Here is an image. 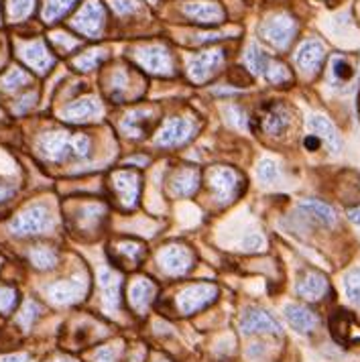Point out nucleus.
<instances>
[{
	"label": "nucleus",
	"instance_id": "nucleus-1",
	"mask_svg": "<svg viewBox=\"0 0 360 362\" xmlns=\"http://www.w3.org/2000/svg\"><path fill=\"white\" fill-rule=\"evenodd\" d=\"M39 153L53 163H64L67 159H86L92 153V141L86 134H71L66 131L45 132L39 143Z\"/></svg>",
	"mask_w": 360,
	"mask_h": 362
},
{
	"label": "nucleus",
	"instance_id": "nucleus-2",
	"mask_svg": "<svg viewBox=\"0 0 360 362\" xmlns=\"http://www.w3.org/2000/svg\"><path fill=\"white\" fill-rule=\"evenodd\" d=\"M53 226V218L47 206L43 204H33L29 208H25L21 214L8 224V230L15 236H37V234H45Z\"/></svg>",
	"mask_w": 360,
	"mask_h": 362
},
{
	"label": "nucleus",
	"instance_id": "nucleus-3",
	"mask_svg": "<svg viewBox=\"0 0 360 362\" xmlns=\"http://www.w3.org/2000/svg\"><path fill=\"white\" fill-rule=\"evenodd\" d=\"M218 297V287L214 283H196L181 289L175 297V310L180 315H194L212 305Z\"/></svg>",
	"mask_w": 360,
	"mask_h": 362
},
{
	"label": "nucleus",
	"instance_id": "nucleus-4",
	"mask_svg": "<svg viewBox=\"0 0 360 362\" xmlns=\"http://www.w3.org/2000/svg\"><path fill=\"white\" fill-rule=\"evenodd\" d=\"M208 185L212 189L214 198L220 204H230L232 199H236L243 194L245 180L240 177L238 171H234L230 167H216L208 175Z\"/></svg>",
	"mask_w": 360,
	"mask_h": 362
},
{
	"label": "nucleus",
	"instance_id": "nucleus-5",
	"mask_svg": "<svg viewBox=\"0 0 360 362\" xmlns=\"http://www.w3.org/2000/svg\"><path fill=\"white\" fill-rule=\"evenodd\" d=\"M157 263L167 275L181 277V275H185V273H190L194 269L196 257H194L192 248L183 247V245H167V247L159 250Z\"/></svg>",
	"mask_w": 360,
	"mask_h": 362
},
{
	"label": "nucleus",
	"instance_id": "nucleus-6",
	"mask_svg": "<svg viewBox=\"0 0 360 362\" xmlns=\"http://www.w3.org/2000/svg\"><path fill=\"white\" fill-rule=\"evenodd\" d=\"M90 289V281L83 273H78L74 277L64 281H57L50 285L45 291H47V297L51 299V303L55 305H71V303H78L80 299H83V296L88 293Z\"/></svg>",
	"mask_w": 360,
	"mask_h": 362
},
{
	"label": "nucleus",
	"instance_id": "nucleus-7",
	"mask_svg": "<svg viewBox=\"0 0 360 362\" xmlns=\"http://www.w3.org/2000/svg\"><path fill=\"white\" fill-rule=\"evenodd\" d=\"M196 122L190 118H169L155 134V145L159 147H180L196 136Z\"/></svg>",
	"mask_w": 360,
	"mask_h": 362
},
{
	"label": "nucleus",
	"instance_id": "nucleus-8",
	"mask_svg": "<svg viewBox=\"0 0 360 362\" xmlns=\"http://www.w3.org/2000/svg\"><path fill=\"white\" fill-rule=\"evenodd\" d=\"M330 332L338 344L356 346L360 344V322L346 310H338L330 317Z\"/></svg>",
	"mask_w": 360,
	"mask_h": 362
},
{
	"label": "nucleus",
	"instance_id": "nucleus-9",
	"mask_svg": "<svg viewBox=\"0 0 360 362\" xmlns=\"http://www.w3.org/2000/svg\"><path fill=\"white\" fill-rule=\"evenodd\" d=\"M262 39H267L273 47L285 49L295 35V23L294 18L287 15H275L269 21H265L261 27Z\"/></svg>",
	"mask_w": 360,
	"mask_h": 362
},
{
	"label": "nucleus",
	"instance_id": "nucleus-10",
	"mask_svg": "<svg viewBox=\"0 0 360 362\" xmlns=\"http://www.w3.org/2000/svg\"><path fill=\"white\" fill-rule=\"evenodd\" d=\"M104 25V8L98 0H88L74 18V29L86 37H98Z\"/></svg>",
	"mask_w": 360,
	"mask_h": 362
},
{
	"label": "nucleus",
	"instance_id": "nucleus-11",
	"mask_svg": "<svg viewBox=\"0 0 360 362\" xmlns=\"http://www.w3.org/2000/svg\"><path fill=\"white\" fill-rule=\"evenodd\" d=\"M112 185H115L116 194L120 198V204L132 210L139 204L141 196V177L134 171H115L112 173Z\"/></svg>",
	"mask_w": 360,
	"mask_h": 362
},
{
	"label": "nucleus",
	"instance_id": "nucleus-12",
	"mask_svg": "<svg viewBox=\"0 0 360 362\" xmlns=\"http://www.w3.org/2000/svg\"><path fill=\"white\" fill-rule=\"evenodd\" d=\"M222 64H224V51H206V53L197 55L190 62V78L197 83L208 82L214 74L222 67Z\"/></svg>",
	"mask_w": 360,
	"mask_h": 362
},
{
	"label": "nucleus",
	"instance_id": "nucleus-13",
	"mask_svg": "<svg viewBox=\"0 0 360 362\" xmlns=\"http://www.w3.org/2000/svg\"><path fill=\"white\" fill-rule=\"evenodd\" d=\"M155 296H157V285L149 277H137L129 285V301H131L132 310L139 315H145L149 312Z\"/></svg>",
	"mask_w": 360,
	"mask_h": 362
},
{
	"label": "nucleus",
	"instance_id": "nucleus-14",
	"mask_svg": "<svg viewBox=\"0 0 360 362\" xmlns=\"http://www.w3.org/2000/svg\"><path fill=\"white\" fill-rule=\"evenodd\" d=\"M139 64L145 67L151 74H159V76H169L173 74V62L169 51L161 47V45H153V47H145L139 51L137 55Z\"/></svg>",
	"mask_w": 360,
	"mask_h": 362
},
{
	"label": "nucleus",
	"instance_id": "nucleus-15",
	"mask_svg": "<svg viewBox=\"0 0 360 362\" xmlns=\"http://www.w3.org/2000/svg\"><path fill=\"white\" fill-rule=\"evenodd\" d=\"M240 329L243 334H275V336H281V326L279 322L267 313L265 310H250L243 315L240 320Z\"/></svg>",
	"mask_w": 360,
	"mask_h": 362
},
{
	"label": "nucleus",
	"instance_id": "nucleus-16",
	"mask_svg": "<svg viewBox=\"0 0 360 362\" xmlns=\"http://www.w3.org/2000/svg\"><path fill=\"white\" fill-rule=\"evenodd\" d=\"M259 122H261L262 132H267L271 136H281L291 124V115L283 104H271L262 110Z\"/></svg>",
	"mask_w": 360,
	"mask_h": 362
},
{
	"label": "nucleus",
	"instance_id": "nucleus-17",
	"mask_svg": "<svg viewBox=\"0 0 360 362\" xmlns=\"http://www.w3.org/2000/svg\"><path fill=\"white\" fill-rule=\"evenodd\" d=\"M308 131H310L313 136H318V139L326 145L327 151H330L332 155H338V153H340V148H342L340 134H338L336 127L327 120L326 116H311L310 120H308Z\"/></svg>",
	"mask_w": 360,
	"mask_h": 362
},
{
	"label": "nucleus",
	"instance_id": "nucleus-18",
	"mask_svg": "<svg viewBox=\"0 0 360 362\" xmlns=\"http://www.w3.org/2000/svg\"><path fill=\"white\" fill-rule=\"evenodd\" d=\"M21 57L27 66L35 69L37 74H47L51 66L55 64L53 55H51L47 47L41 41H33V43H25L21 47Z\"/></svg>",
	"mask_w": 360,
	"mask_h": 362
},
{
	"label": "nucleus",
	"instance_id": "nucleus-19",
	"mask_svg": "<svg viewBox=\"0 0 360 362\" xmlns=\"http://www.w3.org/2000/svg\"><path fill=\"white\" fill-rule=\"evenodd\" d=\"M324 45L320 43V41H315V39H311V41H306V43H301V47L297 49L295 53V64L299 66L301 71H306V74H315L320 66H322V62H324Z\"/></svg>",
	"mask_w": 360,
	"mask_h": 362
},
{
	"label": "nucleus",
	"instance_id": "nucleus-20",
	"mask_svg": "<svg viewBox=\"0 0 360 362\" xmlns=\"http://www.w3.org/2000/svg\"><path fill=\"white\" fill-rule=\"evenodd\" d=\"M297 293L308 301H320L327 293V279L318 271H308L297 281Z\"/></svg>",
	"mask_w": 360,
	"mask_h": 362
},
{
	"label": "nucleus",
	"instance_id": "nucleus-21",
	"mask_svg": "<svg viewBox=\"0 0 360 362\" xmlns=\"http://www.w3.org/2000/svg\"><path fill=\"white\" fill-rule=\"evenodd\" d=\"M100 291H102V305L108 312H118L120 308V277L112 271L100 273Z\"/></svg>",
	"mask_w": 360,
	"mask_h": 362
},
{
	"label": "nucleus",
	"instance_id": "nucleus-22",
	"mask_svg": "<svg viewBox=\"0 0 360 362\" xmlns=\"http://www.w3.org/2000/svg\"><path fill=\"white\" fill-rule=\"evenodd\" d=\"M183 13L194 23H204V25H214L224 18V11L216 2H190L183 6Z\"/></svg>",
	"mask_w": 360,
	"mask_h": 362
},
{
	"label": "nucleus",
	"instance_id": "nucleus-23",
	"mask_svg": "<svg viewBox=\"0 0 360 362\" xmlns=\"http://www.w3.org/2000/svg\"><path fill=\"white\" fill-rule=\"evenodd\" d=\"M102 112V106L96 98H82L74 104H69L66 110L62 112L69 122H86V120H96Z\"/></svg>",
	"mask_w": 360,
	"mask_h": 362
},
{
	"label": "nucleus",
	"instance_id": "nucleus-24",
	"mask_svg": "<svg viewBox=\"0 0 360 362\" xmlns=\"http://www.w3.org/2000/svg\"><path fill=\"white\" fill-rule=\"evenodd\" d=\"M199 185V171L196 167H183L171 177V194L178 198H190L194 196Z\"/></svg>",
	"mask_w": 360,
	"mask_h": 362
},
{
	"label": "nucleus",
	"instance_id": "nucleus-25",
	"mask_svg": "<svg viewBox=\"0 0 360 362\" xmlns=\"http://www.w3.org/2000/svg\"><path fill=\"white\" fill-rule=\"evenodd\" d=\"M285 317L291 324V328L301 332V334H310L318 326L315 313L308 310V308H303V305H299V303H289L285 308Z\"/></svg>",
	"mask_w": 360,
	"mask_h": 362
},
{
	"label": "nucleus",
	"instance_id": "nucleus-26",
	"mask_svg": "<svg viewBox=\"0 0 360 362\" xmlns=\"http://www.w3.org/2000/svg\"><path fill=\"white\" fill-rule=\"evenodd\" d=\"M299 210H303L310 218L318 220L324 226H336V222H338V216L334 212V208H330L327 204L318 202V199H303L299 204Z\"/></svg>",
	"mask_w": 360,
	"mask_h": 362
},
{
	"label": "nucleus",
	"instance_id": "nucleus-27",
	"mask_svg": "<svg viewBox=\"0 0 360 362\" xmlns=\"http://www.w3.org/2000/svg\"><path fill=\"white\" fill-rule=\"evenodd\" d=\"M153 112L151 110H134L131 115H127V118L122 120V131L127 132L129 136H145V132L149 131L151 122H153Z\"/></svg>",
	"mask_w": 360,
	"mask_h": 362
},
{
	"label": "nucleus",
	"instance_id": "nucleus-28",
	"mask_svg": "<svg viewBox=\"0 0 360 362\" xmlns=\"http://www.w3.org/2000/svg\"><path fill=\"white\" fill-rule=\"evenodd\" d=\"M115 250L118 252V257L129 264H139L145 259V252H147L145 245L137 243V240H120L115 245Z\"/></svg>",
	"mask_w": 360,
	"mask_h": 362
},
{
	"label": "nucleus",
	"instance_id": "nucleus-29",
	"mask_svg": "<svg viewBox=\"0 0 360 362\" xmlns=\"http://www.w3.org/2000/svg\"><path fill=\"white\" fill-rule=\"evenodd\" d=\"M29 259H31V263H33L37 269L50 271V269H53V267L57 264L59 255H57L51 247H33L29 250Z\"/></svg>",
	"mask_w": 360,
	"mask_h": 362
},
{
	"label": "nucleus",
	"instance_id": "nucleus-30",
	"mask_svg": "<svg viewBox=\"0 0 360 362\" xmlns=\"http://www.w3.org/2000/svg\"><path fill=\"white\" fill-rule=\"evenodd\" d=\"M262 78H267L271 83H287L291 82V74H289V69L283 66V64H279L275 59H267V64L262 67Z\"/></svg>",
	"mask_w": 360,
	"mask_h": 362
},
{
	"label": "nucleus",
	"instance_id": "nucleus-31",
	"mask_svg": "<svg viewBox=\"0 0 360 362\" xmlns=\"http://www.w3.org/2000/svg\"><path fill=\"white\" fill-rule=\"evenodd\" d=\"M267 59H269V55H267L259 45H250V47L246 49L245 62L246 67H248V71H250L252 76H262V67L267 64Z\"/></svg>",
	"mask_w": 360,
	"mask_h": 362
},
{
	"label": "nucleus",
	"instance_id": "nucleus-32",
	"mask_svg": "<svg viewBox=\"0 0 360 362\" xmlns=\"http://www.w3.org/2000/svg\"><path fill=\"white\" fill-rule=\"evenodd\" d=\"M76 2H78V0H47V4H45V8H43V18H45L47 23H53V21L62 18Z\"/></svg>",
	"mask_w": 360,
	"mask_h": 362
},
{
	"label": "nucleus",
	"instance_id": "nucleus-33",
	"mask_svg": "<svg viewBox=\"0 0 360 362\" xmlns=\"http://www.w3.org/2000/svg\"><path fill=\"white\" fill-rule=\"evenodd\" d=\"M35 8V0H8L6 4V13L11 21H23L27 18Z\"/></svg>",
	"mask_w": 360,
	"mask_h": 362
},
{
	"label": "nucleus",
	"instance_id": "nucleus-34",
	"mask_svg": "<svg viewBox=\"0 0 360 362\" xmlns=\"http://www.w3.org/2000/svg\"><path fill=\"white\" fill-rule=\"evenodd\" d=\"M332 76H334L336 82H350V80L354 78V69H352L348 59H344V57H334V59H332Z\"/></svg>",
	"mask_w": 360,
	"mask_h": 362
},
{
	"label": "nucleus",
	"instance_id": "nucleus-35",
	"mask_svg": "<svg viewBox=\"0 0 360 362\" xmlns=\"http://www.w3.org/2000/svg\"><path fill=\"white\" fill-rule=\"evenodd\" d=\"M344 289H346V296L352 303L360 305V269H352L346 279H344Z\"/></svg>",
	"mask_w": 360,
	"mask_h": 362
},
{
	"label": "nucleus",
	"instance_id": "nucleus-36",
	"mask_svg": "<svg viewBox=\"0 0 360 362\" xmlns=\"http://www.w3.org/2000/svg\"><path fill=\"white\" fill-rule=\"evenodd\" d=\"M104 59H106V53H104V51H90V53H86L82 57L74 59V66L78 67L80 71H92V69H96Z\"/></svg>",
	"mask_w": 360,
	"mask_h": 362
},
{
	"label": "nucleus",
	"instance_id": "nucleus-37",
	"mask_svg": "<svg viewBox=\"0 0 360 362\" xmlns=\"http://www.w3.org/2000/svg\"><path fill=\"white\" fill-rule=\"evenodd\" d=\"M257 175H259V180L262 183H275L281 177V173H279V167L275 161H271V159H262L259 167H257Z\"/></svg>",
	"mask_w": 360,
	"mask_h": 362
},
{
	"label": "nucleus",
	"instance_id": "nucleus-38",
	"mask_svg": "<svg viewBox=\"0 0 360 362\" xmlns=\"http://www.w3.org/2000/svg\"><path fill=\"white\" fill-rule=\"evenodd\" d=\"M29 74H25L23 69H13V71H8L6 74V78L2 80V86H4V90L6 92H15V90H18L21 86H25V83H29Z\"/></svg>",
	"mask_w": 360,
	"mask_h": 362
},
{
	"label": "nucleus",
	"instance_id": "nucleus-39",
	"mask_svg": "<svg viewBox=\"0 0 360 362\" xmlns=\"http://www.w3.org/2000/svg\"><path fill=\"white\" fill-rule=\"evenodd\" d=\"M39 305L35 303V301H25V305H23V310H21V313H18V324L23 326L25 329H29L31 326H33V322L37 320V315H39Z\"/></svg>",
	"mask_w": 360,
	"mask_h": 362
},
{
	"label": "nucleus",
	"instance_id": "nucleus-40",
	"mask_svg": "<svg viewBox=\"0 0 360 362\" xmlns=\"http://www.w3.org/2000/svg\"><path fill=\"white\" fill-rule=\"evenodd\" d=\"M118 346L120 344H106L98 348L92 356V362H116L118 358Z\"/></svg>",
	"mask_w": 360,
	"mask_h": 362
},
{
	"label": "nucleus",
	"instance_id": "nucleus-41",
	"mask_svg": "<svg viewBox=\"0 0 360 362\" xmlns=\"http://www.w3.org/2000/svg\"><path fill=\"white\" fill-rule=\"evenodd\" d=\"M17 303V291L13 287H0V312L8 313Z\"/></svg>",
	"mask_w": 360,
	"mask_h": 362
},
{
	"label": "nucleus",
	"instance_id": "nucleus-42",
	"mask_svg": "<svg viewBox=\"0 0 360 362\" xmlns=\"http://www.w3.org/2000/svg\"><path fill=\"white\" fill-rule=\"evenodd\" d=\"M112 8L118 15H131L137 11V2L134 0H110Z\"/></svg>",
	"mask_w": 360,
	"mask_h": 362
},
{
	"label": "nucleus",
	"instance_id": "nucleus-43",
	"mask_svg": "<svg viewBox=\"0 0 360 362\" xmlns=\"http://www.w3.org/2000/svg\"><path fill=\"white\" fill-rule=\"evenodd\" d=\"M35 100H37V94H35V92H31V94H25V96L15 104V112H17V115L27 112L29 108H33L35 106Z\"/></svg>",
	"mask_w": 360,
	"mask_h": 362
},
{
	"label": "nucleus",
	"instance_id": "nucleus-44",
	"mask_svg": "<svg viewBox=\"0 0 360 362\" xmlns=\"http://www.w3.org/2000/svg\"><path fill=\"white\" fill-rule=\"evenodd\" d=\"M262 247V236L261 234H250V236H246L245 240V248L246 250H259Z\"/></svg>",
	"mask_w": 360,
	"mask_h": 362
},
{
	"label": "nucleus",
	"instance_id": "nucleus-45",
	"mask_svg": "<svg viewBox=\"0 0 360 362\" xmlns=\"http://www.w3.org/2000/svg\"><path fill=\"white\" fill-rule=\"evenodd\" d=\"M29 356L27 354H6V356H0V362H27Z\"/></svg>",
	"mask_w": 360,
	"mask_h": 362
},
{
	"label": "nucleus",
	"instance_id": "nucleus-46",
	"mask_svg": "<svg viewBox=\"0 0 360 362\" xmlns=\"http://www.w3.org/2000/svg\"><path fill=\"white\" fill-rule=\"evenodd\" d=\"M13 194H15V187H6V185H2V183H0V204H2L4 199L11 198Z\"/></svg>",
	"mask_w": 360,
	"mask_h": 362
},
{
	"label": "nucleus",
	"instance_id": "nucleus-47",
	"mask_svg": "<svg viewBox=\"0 0 360 362\" xmlns=\"http://www.w3.org/2000/svg\"><path fill=\"white\" fill-rule=\"evenodd\" d=\"M348 218H350V222H354V224H359L360 226V208L350 210V212H348Z\"/></svg>",
	"mask_w": 360,
	"mask_h": 362
},
{
	"label": "nucleus",
	"instance_id": "nucleus-48",
	"mask_svg": "<svg viewBox=\"0 0 360 362\" xmlns=\"http://www.w3.org/2000/svg\"><path fill=\"white\" fill-rule=\"evenodd\" d=\"M127 165H147V157H132V159H127Z\"/></svg>",
	"mask_w": 360,
	"mask_h": 362
},
{
	"label": "nucleus",
	"instance_id": "nucleus-49",
	"mask_svg": "<svg viewBox=\"0 0 360 362\" xmlns=\"http://www.w3.org/2000/svg\"><path fill=\"white\" fill-rule=\"evenodd\" d=\"M53 362H78L76 358H71V356H57Z\"/></svg>",
	"mask_w": 360,
	"mask_h": 362
},
{
	"label": "nucleus",
	"instance_id": "nucleus-50",
	"mask_svg": "<svg viewBox=\"0 0 360 362\" xmlns=\"http://www.w3.org/2000/svg\"><path fill=\"white\" fill-rule=\"evenodd\" d=\"M159 362H169V361H159Z\"/></svg>",
	"mask_w": 360,
	"mask_h": 362
}]
</instances>
